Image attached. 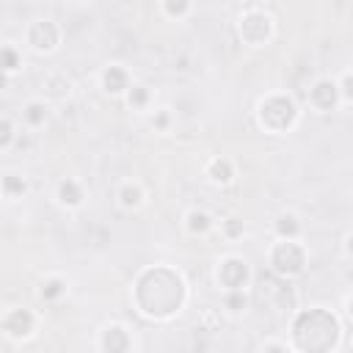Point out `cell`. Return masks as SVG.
<instances>
[{
	"mask_svg": "<svg viewBox=\"0 0 353 353\" xmlns=\"http://www.w3.org/2000/svg\"><path fill=\"white\" fill-rule=\"evenodd\" d=\"M295 328H312V336H306L298 347L303 350H325V347H334L336 342V334H339V323L331 312L314 306L309 312H303L298 320H295Z\"/></svg>",
	"mask_w": 353,
	"mask_h": 353,
	"instance_id": "1",
	"label": "cell"
},
{
	"mask_svg": "<svg viewBox=\"0 0 353 353\" xmlns=\"http://www.w3.org/2000/svg\"><path fill=\"white\" fill-rule=\"evenodd\" d=\"M298 108L290 97H270L259 105V124L270 132H284L295 124Z\"/></svg>",
	"mask_w": 353,
	"mask_h": 353,
	"instance_id": "2",
	"label": "cell"
},
{
	"mask_svg": "<svg viewBox=\"0 0 353 353\" xmlns=\"http://www.w3.org/2000/svg\"><path fill=\"white\" fill-rule=\"evenodd\" d=\"M270 265H273V270L281 273V276H295V273L303 270V248H301L295 240L281 237V240L273 245V251H270Z\"/></svg>",
	"mask_w": 353,
	"mask_h": 353,
	"instance_id": "3",
	"label": "cell"
},
{
	"mask_svg": "<svg viewBox=\"0 0 353 353\" xmlns=\"http://www.w3.org/2000/svg\"><path fill=\"white\" fill-rule=\"evenodd\" d=\"M240 36L248 44H262L270 36V17L262 14V11H248L240 19Z\"/></svg>",
	"mask_w": 353,
	"mask_h": 353,
	"instance_id": "4",
	"label": "cell"
},
{
	"mask_svg": "<svg viewBox=\"0 0 353 353\" xmlns=\"http://www.w3.org/2000/svg\"><path fill=\"white\" fill-rule=\"evenodd\" d=\"M245 279H248V268H245L243 259L229 256V259L221 262V268H218V281L221 284H226L229 290H243Z\"/></svg>",
	"mask_w": 353,
	"mask_h": 353,
	"instance_id": "5",
	"label": "cell"
},
{
	"mask_svg": "<svg viewBox=\"0 0 353 353\" xmlns=\"http://www.w3.org/2000/svg\"><path fill=\"white\" fill-rule=\"evenodd\" d=\"M339 99V85L334 80H317L309 91V102L317 108V110H331Z\"/></svg>",
	"mask_w": 353,
	"mask_h": 353,
	"instance_id": "6",
	"label": "cell"
},
{
	"mask_svg": "<svg viewBox=\"0 0 353 353\" xmlns=\"http://www.w3.org/2000/svg\"><path fill=\"white\" fill-rule=\"evenodd\" d=\"M28 41L36 50H52L58 44V28L50 19H39V22H33V28L28 33Z\"/></svg>",
	"mask_w": 353,
	"mask_h": 353,
	"instance_id": "7",
	"label": "cell"
},
{
	"mask_svg": "<svg viewBox=\"0 0 353 353\" xmlns=\"http://www.w3.org/2000/svg\"><path fill=\"white\" fill-rule=\"evenodd\" d=\"M102 85H105L108 94H121V91L127 88V74H124V69L108 66L105 74H102Z\"/></svg>",
	"mask_w": 353,
	"mask_h": 353,
	"instance_id": "8",
	"label": "cell"
},
{
	"mask_svg": "<svg viewBox=\"0 0 353 353\" xmlns=\"http://www.w3.org/2000/svg\"><path fill=\"white\" fill-rule=\"evenodd\" d=\"M276 232L281 237H287V240H295V234L301 232V223H298V218L292 212H281L279 221H276Z\"/></svg>",
	"mask_w": 353,
	"mask_h": 353,
	"instance_id": "9",
	"label": "cell"
},
{
	"mask_svg": "<svg viewBox=\"0 0 353 353\" xmlns=\"http://www.w3.org/2000/svg\"><path fill=\"white\" fill-rule=\"evenodd\" d=\"M102 347L105 350H124L127 347V334L121 325H110L105 331V339H102Z\"/></svg>",
	"mask_w": 353,
	"mask_h": 353,
	"instance_id": "10",
	"label": "cell"
},
{
	"mask_svg": "<svg viewBox=\"0 0 353 353\" xmlns=\"http://www.w3.org/2000/svg\"><path fill=\"white\" fill-rule=\"evenodd\" d=\"M210 226H212V221H210L207 212H201V210L188 212V232H193V234H204Z\"/></svg>",
	"mask_w": 353,
	"mask_h": 353,
	"instance_id": "11",
	"label": "cell"
},
{
	"mask_svg": "<svg viewBox=\"0 0 353 353\" xmlns=\"http://www.w3.org/2000/svg\"><path fill=\"white\" fill-rule=\"evenodd\" d=\"M141 199H143V193H141V188L132 185V182H127V185L119 190V201H121V207H138Z\"/></svg>",
	"mask_w": 353,
	"mask_h": 353,
	"instance_id": "12",
	"label": "cell"
},
{
	"mask_svg": "<svg viewBox=\"0 0 353 353\" xmlns=\"http://www.w3.org/2000/svg\"><path fill=\"white\" fill-rule=\"evenodd\" d=\"M58 196H61V201H63V204H69V207L80 204V188H77L72 179L61 182V188H58Z\"/></svg>",
	"mask_w": 353,
	"mask_h": 353,
	"instance_id": "13",
	"label": "cell"
},
{
	"mask_svg": "<svg viewBox=\"0 0 353 353\" xmlns=\"http://www.w3.org/2000/svg\"><path fill=\"white\" fill-rule=\"evenodd\" d=\"M210 176H212V182H229L232 179V163L229 160H212Z\"/></svg>",
	"mask_w": 353,
	"mask_h": 353,
	"instance_id": "14",
	"label": "cell"
},
{
	"mask_svg": "<svg viewBox=\"0 0 353 353\" xmlns=\"http://www.w3.org/2000/svg\"><path fill=\"white\" fill-rule=\"evenodd\" d=\"M25 116H28V121H30V124H39V121H44L47 110H44V105H39V102H30V105L25 108Z\"/></svg>",
	"mask_w": 353,
	"mask_h": 353,
	"instance_id": "15",
	"label": "cell"
},
{
	"mask_svg": "<svg viewBox=\"0 0 353 353\" xmlns=\"http://www.w3.org/2000/svg\"><path fill=\"white\" fill-rule=\"evenodd\" d=\"M163 6H165V11L171 17H182L190 8V0H163Z\"/></svg>",
	"mask_w": 353,
	"mask_h": 353,
	"instance_id": "16",
	"label": "cell"
},
{
	"mask_svg": "<svg viewBox=\"0 0 353 353\" xmlns=\"http://www.w3.org/2000/svg\"><path fill=\"white\" fill-rule=\"evenodd\" d=\"M226 306H229V312H240V309L245 306V298H243V292H240V290H232V292L226 295Z\"/></svg>",
	"mask_w": 353,
	"mask_h": 353,
	"instance_id": "17",
	"label": "cell"
},
{
	"mask_svg": "<svg viewBox=\"0 0 353 353\" xmlns=\"http://www.w3.org/2000/svg\"><path fill=\"white\" fill-rule=\"evenodd\" d=\"M58 292H63V281H61V279H52V281H47V287L41 290V295H44V298H55Z\"/></svg>",
	"mask_w": 353,
	"mask_h": 353,
	"instance_id": "18",
	"label": "cell"
},
{
	"mask_svg": "<svg viewBox=\"0 0 353 353\" xmlns=\"http://www.w3.org/2000/svg\"><path fill=\"white\" fill-rule=\"evenodd\" d=\"M339 94H342L347 102H353V74H345V77H342V83H339Z\"/></svg>",
	"mask_w": 353,
	"mask_h": 353,
	"instance_id": "19",
	"label": "cell"
},
{
	"mask_svg": "<svg viewBox=\"0 0 353 353\" xmlns=\"http://www.w3.org/2000/svg\"><path fill=\"white\" fill-rule=\"evenodd\" d=\"M143 102H146V91H143L141 85H135L132 94H130V105H138V108H141Z\"/></svg>",
	"mask_w": 353,
	"mask_h": 353,
	"instance_id": "20",
	"label": "cell"
},
{
	"mask_svg": "<svg viewBox=\"0 0 353 353\" xmlns=\"http://www.w3.org/2000/svg\"><path fill=\"white\" fill-rule=\"evenodd\" d=\"M226 232H229L232 237H234V234H240V232H243V221H237V218H229V221H226Z\"/></svg>",
	"mask_w": 353,
	"mask_h": 353,
	"instance_id": "21",
	"label": "cell"
},
{
	"mask_svg": "<svg viewBox=\"0 0 353 353\" xmlns=\"http://www.w3.org/2000/svg\"><path fill=\"white\" fill-rule=\"evenodd\" d=\"M14 63H17V61H14V52H11V50H6V69H8V72H14Z\"/></svg>",
	"mask_w": 353,
	"mask_h": 353,
	"instance_id": "22",
	"label": "cell"
},
{
	"mask_svg": "<svg viewBox=\"0 0 353 353\" xmlns=\"http://www.w3.org/2000/svg\"><path fill=\"white\" fill-rule=\"evenodd\" d=\"M345 248H347V254L353 256V234H347V245H345Z\"/></svg>",
	"mask_w": 353,
	"mask_h": 353,
	"instance_id": "23",
	"label": "cell"
},
{
	"mask_svg": "<svg viewBox=\"0 0 353 353\" xmlns=\"http://www.w3.org/2000/svg\"><path fill=\"white\" fill-rule=\"evenodd\" d=\"M347 314H350V317H353V295H350V298H347Z\"/></svg>",
	"mask_w": 353,
	"mask_h": 353,
	"instance_id": "24",
	"label": "cell"
}]
</instances>
